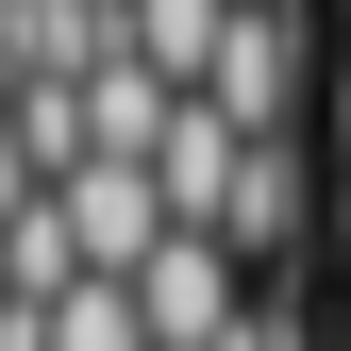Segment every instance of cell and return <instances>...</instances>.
Listing matches in <instances>:
<instances>
[{
  "instance_id": "6da1fadb",
  "label": "cell",
  "mask_w": 351,
  "mask_h": 351,
  "mask_svg": "<svg viewBox=\"0 0 351 351\" xmlns=\"http://www.w3.org/2000/svg\"><path fill=\"white\" fill-rule=\"evenodd\" d=\"M251 301H268V285H251V251H234V234H167L151 268H134L151 351H234V335H251Z\"/></svg>"
},
{
  "instance_id": "7a4b0ae2",
  "label": "cell",
  "mask_w": 351,
  "mask_h": 351,
  "mask_svg": "<svg viewBox=\"0 0 351 351\" xmlns=\"http://www.w3.org/2000/svg\"><path fill=\"white\" fill-rule=\"evenodd\" d=\"M234 134H301V101H318V17H234V51L201 84Z\"/></svg>"
},
{
  "instance_id": "3957f363",
  "label": "cell",
  "mask_w": 351,
  "mask_h": 351,
  "mask_svg": "<svg viewBox=\"0 0 351 351\" xmlns=\"http://www.w3.org/2000/svg\"><path fill=\"white\" fill-rule=\"evenodd\" d=\"M67 201V251H84V285H134L167 234H184V217H167V184L151 167H84V184H51Z\"/></svg>"
},
{
  "instance_id": "277c9868",
  "label": "cell",
  "mask_w": 351,
  "mask_h": 351,
  "mask_svg": "<svg viewBox=\"0 0 351 351\" xmlns=\"http://www.w3.org/2000/svg\"><path fill=\"white\" fill-rule=\"evenodd\" d=\"M251 151H268V134H234L217 101H184V117H167V151H151L167 217H184V234H234V201H251Z\"/></svg>"
},
{
  "instance_id": "5b68a950",
  "label": "cell",
  "mask_w": 351,
  "mask_h": 351,
  "mask_svg": "<svg viewBox=\"0 0 351 351\" xmlns=\"http://www.w3.org/2000/svg\"><path fill=\"white\" fill-rule=\"evenodd\" d=\"M234 17H251V0H134V67L201 101V84H217V51H234Z\"/></svg>"
},
{
  "instance_id": "8992f818",
  "label": "cell",
  "mask_w": 351,
  "mask_h": 351,
  "mask_svg": "<svg viewBox=\"0 0 351 351\" xmlns=\"http://www.w3.org/2000/svg\"><path fill=\"white\" fill-rule=\"evenodd\" d=\"M301 217H318V167H301V134L251 151V201H234V251L268 268V251H301Z\"/></svg>"
},
{
  "instance_id": "52a82bcc",
  "label": "cell",
  "mask_w": 351,
  "mask_h": 351,
  "mask_svg": "<svg viewBox=\"0 0 351 351\" xmlns=\"http://www.w3.org/2000/svg\"><path fill=\"white\" fill-rule=\"evenodd\" d=\"M0 268H17V301H84V251H67V201H34L17 234H0Z\"/></svg>"
},
{
  "instance_id": "ba28073f",
  "label": "cell",
  "mask_w": 351,
  "mask_h": 351,
  "mask_svg": "<svg viewBox=\"0 0 351 351\" xmlns=\"http://www.w3.org/2000/svg\"><path fill=\"white\" fill-rule=\"evenodd\" d=\"M51 351H151L134 285H84V301H51Z\"/></svg>"
},
{
  "instance_id": "9c48e42d",
  "label": "cell",
  "mask_w": 351,
  "mask_h": 351,
  "mask_svg": "<svg viewBox=\"0 0 351 351\" xmlns=\"http://www.w3.org/2000/svg\"><path fill=\"white\" fill-rule=\"evenodd\" d=\"M34 201H51V167H34V134H17V101H0V234H17Z\"/></svg>"
},
{
  "instance_id": "30bf717a",
  "label": "cell",
  "mask_w": 351,
  "mask_h": 351,
  "mask_svg": "<svg viewBox=\"0 0 351 351\" xmlns=\"http://www.w3.org/2000/svg\"><path fill=\"white\" fill-rule=\"evenodd\" d=\"M34 84V0H0V101Z\"/></svg>"
},
{
  "instance_id": "8fae6325",
  "label": "cell",
  "mask_w": 351,
  "mask_h": 351,
  "mask_svg": "<svg viewBox=\"0 0 351 351\" xmlns=\"http://www.w3.org/2000/svg\"><path fill=\"white\" fill-rule=\"evenodd\" d=\"M234 351H301V301L268 285V301H251V335H234Z\"/></svg>"
},
{
  "instance_id": "7c38bea8",
  "label": "cell",
  "mask_w": 351,
  "mask_h": 351,
  "mask_svg": "<svg viewBox=\"0 0 351 351\" xmlns=\"http://www.w3.org/2000/svg\"><path fill=\"white\" fill-rule=\"evenodd\" d=\"M335 234H351V151H335Z\"/></svg>"
},
{
  "instance_id": "4fadbf2b",
  "label": "cell",
  "mask_w": 351,
  "mask_h": 351,
  "mask_svg": "<svg viewBox=\"0 0 351 351\" xmlns=\"http://www.w3.org/2000/svg\"><path fill=\"white\" fill-rule=\"evenodd\" d=\"M0 318H17V268H0Z\"/></svg>"
}]
</instances>
